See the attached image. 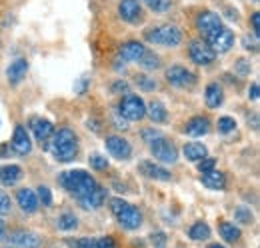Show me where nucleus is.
<instances>
[{
  "mask_svg": "<svg viewBox=\"0 0 260 248\" xmlns=\"http://www.w3.org/2000/svg\"><path fill=\"white\" fill-rule=\"evenodd\" d=\"M50 152L58 162H70L78 154V136L70 128H60L52 134Z\"/></svg>",
  "mask_w": 260,
  "mask_h": 248,
  "instance_id": "obj_1",
  "label": "nucleus"
},
{
  "mask_svg": "<svg viewBox=\"0 0 260 248\" xmlns=\"http://www.w3.org/2000/svg\"><path fill=\"white\" fill-rule=\"evenodd\" d=\"M58 182L62 188H66L76 200L90 194L94 188H96V180L86 172V170H68V172H62Z\"/></svg>",
  "mask_w": 260,
  "mask_h": 248,
  "instance_id": "obj_2",
  "label": "nucleus"
},
{
  "mask_svg": "<svg viewBox=\"0 0 260 248\" xmlns=\"http://www.w3.org/2000/svg\"><path fill=\"white\" fill-rule=\"evenodd\" d=\"M146 42L150 44H160V46H178L182 42V32L174 24H158L154 28H148L144 32Z\"/></svg>",
  "mask_w": 260,
  "mask_h": 248,
  "instance_id": "obj_3",
  "label": "nucleus"
},
{
  "mask_svg": "<svg viewBox=\"0 0 260 248\" xmlns=\"http://www.w3.org/2000/svg\"><path fill=\"white\" fill-rule=\"evenodd\" d=\"M118 114L124 118V120H130V122H138L146 116V104L144 100L138 96V94H126L122 96L120 104H118Z\"/></svg>",
  "mask_w": 260,
  "mask_h": 248,
  "instance_id": "obj_4",
  "label": "nucleus"
},
{
  "mask_svg": "<svg viewBox=\"0 0 260 248\" xmlns=\"http://www.w3.org/2000/svg\"><path fill=\"white\" fill-rule=\"evenodd\" d=\"M148 146H150L152 156H154L156 160L164 162V164H174V162L178 160V150H176V146H174L168 138H164L162 134H158L156 138H152V140L148 142Z\"/></svg>",
  "mask_w": 260,
  "mask_h": 248,
  "instance_id": "obj_5",
  "label": "nucleus"
},
{
  "mask_svg": "<svg viewBox=\"0 0 260 248\" xmlns=\"http://www.w3.org/2000/svg\"><path fill=\"white\" fill-rule=\"evenodd\" d=\"M166 80H168V84L174 86V88H190L196 82V76L188 68L176 64V66H170V68L166 70Z\"/></svg>",
  "mask_w": 260,
  "mask_h": 248,
  "instance_id": "obj_6",
  "label": "nucleus"
},
{
  "mask_svg": "<svg viewBox=\"0 0 260 248\" xmlns=\"http://www.w3.org/2000/svg\"><path fill=\"white\" fill-rule=\"evenodd\" d=\"M206 44H208L214 52L224 54V52H228V50L232 48V44H234V34H232V30L226 28V26H220L214 34H210V36L206 38Z\"/></svg>",
  "mask_w": 260,
  "mask_h": 248,
  "instance_id": "obj_7",
  "label": "nucleus"
},
{
  "mask_svg": "<svg viewBox=\"0 0 260 248\" xmlns=\"http://www.w3.org/2000/svg\"><path fill=\"white\" fill-rule=\"evenodd\" d=\"M104 144H106V150L114 156L116 160H128L130 156H132V146H130L128 140L122 138V136H116V134L106 136Z\"/></svg>",
  "mask_w": 260,
  "mask_h": 248,
  "instance_id": "obj_8",
  "label": "nucleus"
},
{
  "mask_svg": "<svg viewBox=\"0 0 260 248\" xmlns=\"http://www.w3.org/2000/svg\"><path fill=\"white\" fill-rule=\"evenodd\" d=\"M30 130H32L36 142H40L44 148H48V140L54 134V124L50 122V120H46V118L36 116V118L30 120Z\"/></svg>",
  "mask_w": 260,
  "mask_h": 248,
  "instance_id": "obj_9",
  "label": "nucleus"
},
{
  "mask_svg": "<svg viewBox=\"0 0 260 248\" xmlns=\"http://www.w3.org/2000/svg\"><path fill=\"white\" fill-rule=\"evenodd\" d=\"M190 58L198 64V66H208V64H212L214 58H216V52L206 44V42H202V40H194V42H190Z\"/></svg>",
  "mask_w": 260,
  "mask_h": 248,
  "instance_id": "obj_10",
  "label": "nucleus"
},
{
  "mask_svg": "<svg viewBox=\"0 0 260 248\" xmlns=\"http://www.w3.org/2000/svg\"><path fill=\"white\" fill-rule=\"evenodd\" d=\"M114 216L118 218V224L124 228V230H136L142 226V212L132 206V204H126L120 212H116Z\"/></svg>",
  "mask_w": 260,
  "mask_h": 248,
  "instance_id": "obj_11",
  "label": "nucleus"
},
{
  "mask_svg": "<svg viewBox=\"0 0 260 248\" xmlns=\"http://www.w3.org/2000/svg\"><path fill=\"white\" fill-rule=\"evenodd\" d=\"M8 242L20 248H38L42 244V238L32 230H14L8 234Z\"/></svg>",
  "mask_w": 260,
  "mask_h": 248,
  "instance_id": "obj_12",
  "label": "nucleus"
},
{
  "mask_svg": "<svg viewBox=\"0 0 260 248\" xmlns=\"http://www.w3.org/2000/svg\"><path fill=\"white\" fill-rule=\"evenodd\" d=\"M118 16L128 22V24H138L142 20V6L138 0H120L118 4Z\"/></svg>",
  "mask_w": 260,
  "mask_h": 248,
  "instance_id": "obj_13",
  "label": "nucleus"
},
{
  "mask_svg": "<svg viewBox=\"0 0 260 248\" xmlns=\"http://www.w3.org/2000/svg\"><path fill=\"white\" fill-rule=\"evenodd\" d=\"M196 26H198V30L204 34V38H208L210 34H214L222 26V20L214 12H200L198 18H196Z\"/></svg>",
  "mask_w": 260,
  "mask_h": 248,
  "instance_id": "obj_14",
  "label": "nucleus"
},
{
  "mask_svg": "<svg viewBox=\"0 0 260 248\" xmlns=\"http://www.w3.org/2000/svg\"><path fill=\"white\" fill-rule=\"evenodd\" d=\"M68 248H114V240L110 236L100 238H66Z\"/></svg>",
  "mask_w": 260,
  "mask_h": 248,
  "instance_id": "obj_15",
  "label": "nucleus"
},
{
  "mask_svg": "<svg viewBox=\"0 0 260 248\" xmlns=\"http://www.w3.org/2000/svg\"><path fill=\"white\" fill-rule=\"evenodd\" d=\"M12 150L16 154H28L32 150V142H30V136L26 132L24 126H16L14 128V134H12Z\"/></svg>",
  "mask_w": 260,
  "mask_h": 248,
  "instance_id": "obj_16",
  "label": "nucleus"
},
{
  "mask_svg": "<svg viewBox=\"0 0 260 248\" xmlns=\"http://www.w3.org/2000/svg\"><path fill=\"white\" fill-rule=\"evenodd\" d=\"M138 170H140L146 178H150V180H162V182H166V180L172 178V174H170L166 168L158 166V164H154L152 160H144V162H140Z\"/></svg>",
  "mask_w": 260,
  "mask_h": 248,
  "instance_id": "obj_17",
  "label": "nucleus"
},
{
  "mask_svg": "<svg viewBox=\"0 0 260 248\" xmlns=\"http://www.w3.org/2000/svg\"><path fill=\"white\" fill-rule=\"evenodd\" d=\"M16 202H18L20 210L26 212V214H34L38 210V196H36V192L30 190V188L18 190L16 192Z\"/></svg>",
  "mask_w": 260,
  "mask_h": 248,
  "instance_id": "obj_18",
  "label": "nucleus"
},
{
  "mask_svg": "<svg viewBox=\"0 0 260 248\" xmlns=\"http://www.w3.org/2000/svg\"><path fill=\"white\" fill-rule=\"evenodd\" d=\"M26 72H28V62H26V58H16L14 62H10V66H8V70H6L8 82H10L12 86L20 84V82L24 80Z\"/></svg>",
  "mask_w": 260,
  "mask_h": 248,
  "instance_id": "obj_19",
  "label": "nucleus"
},
{
  "mask_svg": "<svg viewBox=\"0 0 260 248\" xmlns=\"http://www.w3.org/2000/svg\"><path fill=\"white\" fill-rule=\"evenodd\" d=\"M144 52H146V48L136 40H128L120 46V58L124 62H138Z\"/></svg>",
  "mask_w": 260,
  "mask_h": 248,
  "instance_id": "obj_20",
  "label": "nucleus"
},
{
  "mask_svg": "<svg viewBox=\"0 0 260 248\" xmlns=\"http://www.w3.org/2000/svg\"><path fill=\"white\" fill-rule=\"evenodd\" d=\"M22 180V168L16 164H6L0 166V184L2 186H14Z\"/></svg>",
  "mask_w": 260,
  "mask_h": 248,
  "instance_id": "obj_21",
  "label": "nucleus"
},
{
  "mask_svg": "<svg viewBox=\"0 0 260 248\" xmlns=\"http://www.w3.org/2000/svg\"><path fill=\"white\" fill-rule=\"evenodd\" d=\"M102 202H104V188H102V186H96L90 194L78 198V204H80L84 210H96V208L102 206Z\"/></svg>",
  "mask_w": 260,
  "mask_h": 248,
  "instance_id": "obj_22",
  "label": "nucleus"
},
{
  "mask_svg": "<svg viewBox=\"0 0 260 248\" xmlns=\"http://www.w3.org/2000/svg\"><path fill=\"white\" fill-rule=\"evenodd\" d=\"M208 128H210V120L206 118V116H194V118H190L186 126H184V132L188 134V136H204L206 132H208Z\"/></svg>",
  "mask_w": 260,
  "mask_h": 248,
  "instance_id": "obj_23",
  "label": "nucleus"
},
{
  "mask_svg": "<svg viewBox=\"0 0 260 248\" xmlns=\"http://www.w3.org/2000/svg\"><path fill=\"white\" fill-rule=\"evenodd\" d=\"M222 100H224V92H222L220 84L210 82V84L206 86V92H204V102H206V106H208V108H218V106L222 104Z\"/></svg>",
  "mask_w": 260,
  "mask_h": 248,
  "instance_id": "obj_24",
  "label": "nucleus"
},
{
  "mask_svg": "<svg viewBox=\"0 0 260 248\" xmlns=\"http://www.w3.org/2000/svg\"><path fill=\"white\" fill-rule=\"evenodd\" d=\"M200 182L210 188V190H222L226 186V178L222 172H216V170H210V172H202L200 176Z\"/></svg>",
  "mask_w": 260,
  "mask_h": 248,
  "instance_id": "obj_25",
  "label": "nucleus"
},
{
  "mask_svg": "<svg viewBox=\"0 0 260 248\" xmlns=\"http://www.w3.org/2000/svg\"><path fill=\"white\" fill-rule=\"evenodd\" d=\"M146 116H148L154 124L166 122V118H168V110H166V106H164L160 100H152V102L146 106Z\"/></svg>",
  "mask_w": 260,
  "mask_h": 248,
  "instance_id": "obj_26",
  "label": "nucleus"
},
{
  "mask_svg": "<svg viewBox=\"0 0 260 248\" xmlns=\"http://www.w3.org/2000/svg\"><path fill=\"white\" fill-rule=\"evenodd\" d=\"M182 152H184V156H186V160L198 162V160H202V158L206 156V146L200 144V142H188V144H184Z\"/></svg>",
  "mask_w": 260,
  "mask_h": 248,
  "instance_id": "obj_27",
  "label": "nucleus"
},
{
  "mask_svg": "<svg viewBox=\"0 0 260 248\" xmlns=\"http://www.w3.org/2000/svg\"><path fill=\"white\" fill-rule=\"evenodd\" d=\"M188 236H190L192 240H208L210 228H208L206 222H194V224L190 226V230H188Z\"/></svg>",
  "mask_w": 260,
  "mask_h": 248,
  "instance_id": "obj_28",
  "label": "nucleus"
},
{
  "mask_svg": "<svg viewBox=\"0 0 260 248\" xmlns=\"http://www.w3.org/2000/svg\"><path fill=\"white\" fill-rule=\"evenodd\" d=\"M220 236L226 240V242H236L240 238V228L232 222H222L220 224Z\"/></svg>",
  "mask_w": 260,
  "mask_h": 248,
  "instance_id": "obj_29",
  "label": "nucleus"
},
{
  "mask_svg": "<svg viewBox=\"0 0 260 248\" xmlns=\"http://www.w3.org/2000/svg\"><path fill=\"white\" fill-rule=\"evenodd\" d=\"M134 84L140 88V90H144V92H152V90H156V80L154 78H150V76H146V74H136L134 76Z\"/></svg>",
  "mask_w": 260,
  "mask_h": 248,
  "instance_id": "obj_30",
  "label": "nucleus"
},
{
  "mask_svg": "<svg viewBox=\"0 0 260 248\" xmlns=\"http://www.w3.org/2000/svg\"><path fill=\"white\" fill-rule=\"evenodd\" d=\"M76 226H78V218L70 214V212H64V214L56 218V228L58 230H74Z\"/></svg>",
  "mask_w": 260,
  "mask_h": 248,
  "instance_id": "obj_31",
  "label": "nucleus"
},
{
  "mask_svg": "<svg viewBox=\"0 0 260 248\" xmlns=\"http://www.w3.org/2000/svg\"><path fill=\"white\" fill-rule=\"evenodd\" d=\"M138 64H140L144 70H156V68H160V58H158L154 52L146 50V52L142 54V58L138 60Z\"/></svg>",
  "mask_w": 260,
  "mask_h": 248,
  "instance_id": "obj_32",
  "label": "nucleus"
},
{
  "mask_svg": "<svg viewBox=\"0 0 260 248\" xmlns=\"http://www.w3.org/2000/svg\"><path fill=\"white\" fill-rule=\"evenodd\" d=\"M234 220H236L238 224H250V222H252V212H250V208L238 206V208L234 210Z\"/></svg>",
  "mask_w": 260,
  "mask_h": 248,
  "instance_id": "obj_33",
  "label": "nucleus"
},
{
  "mask_svg": "<svg viewBox=\"0 0 260 248\" xmlns=\"http://www.w3.org/2000/svg\"><path fill=\"white\" fill-rule=\"evenodd\" d=\"M218 132L220 134H230L234 128H236V120L234 118H230V116H222V118H218Z\"/></svg>",
  "mask_w": 260,
  "mask_h": 248,
  "instance_id": "obj_34",
  "label": "nucleus"
},
{
  "mask_svg": "<svg viewBox=\"0 0 260 248\" xmlns=\"http://www.w3.org/2000/svg\"><path fill=\"white\" fill-rule=\"evenodd\" d=\"M142 2L154 12H166L170 8V0H142Z\"/></svg>",
  "mask_w": 260,
  "mask_h": 248,
  "instance_id": "obj_35",
  "label": "nucleus"
},
{
  "mask_svg": "<svg viewBox=\"0 0 260 248\" xmlns=\"http://www.w3.org/2000/svg\"><path fill=\"white\" fill-rule=\"evenodd\" d=\"M150 244H152V248H166V244H168V236L164 234V232H152L150 234Z\"/></svg>",
  "mask_w": 260,
  "mask_h": 248,
  "instance_id": "obj_36",
  "label": "nucleus"
},
{
  "mask_svg": "<svg viewBox=\"0 0 260 248\" xmlns=\"http://www.w3.org/2000/svg\"><path fill=\"white\" fill-rule=\"evenodd\" d=\"M36 192H38V194H36V196H38V200H40L44 206H50V204H52V192H50V188H48V186H40Z\"/></svg>",
  "mask_w": 260,
  "mask_h": 248,
  "instance_id": "obj_37",
  "label": "nucleus"
},
{
  "mask_svg": "<svg viewBox=\"0 0 260 248\" xmlns=\"http://www.w3.org/2000/svg\"><path fill=\"white\" fill-rule=\"evenodd\" d=\"M88 160H90V166H92L94 170H106V168H108V160H106V156L92 154Z\"/></svg>",
  "mask_w": 260,
  "mask_h": 248,
  "instance_id": "obj_38",
  "label": "nucleus"
},
{
  "mask_svg": "<svg viewBox=\"0 0 260 248\" xmlns=\"http://www.w3.org/2000/svg\"><path fill=\"white\" fill-rule=\"evenodd\" d=\"M214 166H216V160H214V158H206V156H204L202 160H198V170H200V174L214 170Z\"/></svg>",
  "mask_w": 260,
  "mask_h": 248,
  "instance_id": "obj_39",
  "label": "nucleus"
},
{
  "mask_svg": "<svg viewBox=\"0 0 260 248\" xmlns=\"http://www.w3.org/2000/svg\"><path fill=\"white\" fill-rule=\"evenodd\" d=\"M8 212H10V198H8L6 192L0 190V216L2 214H8Z\"/></svg>",
  "mask_w": 260,
  "mask_h": 248,
  "instance_id": "obj_40",
  "label": "nucleus"
},
{
  "mask_svg": "<svg viewBox=\"0 0 260 248\" xmlns=\"http://www.w3.org/2000/svg\"><path fill=\"white\" fill-rule=\"evenodd\" d=\"M258 96H260L258 82H252L250 88H248V98H250V100H258Z\"/></svg>",
  "mask_w": 260,
  "mask_h": 248,
  "instance_id": "obj_41",
  "label": "nucleus"
},
{
  "mask_svg": "<svg viewBox=\"0 0 260 248\" xmlns=\"http://www.w3.org/2000/svg\"><path fill=\"white\" fill-rule=\"evenodd\" d=\"M158 134H160L158 130H154V128H148V130H144V132H142V138H144V140H146V144H148V142H150L152 138H156Z\"/></svg>",
  "mask_w": 260,
  "mask_h": 248,
  "instance_id": "obj_42",
  "label": "nucleus"
},
{
  "mask_svg": "<svg viewBox=\"0 0 260 248\" xmlns=\"http://www.w3.org/2000/svg\"><path fill=\"white\" fill-rule=\"evenodd\" d=\"M258 22H260V14L254 12L252 14V34H254V38H258Z\"/></svg>",
  "mask_w": 260,
  "mask_h": 248,
  "instance_id": "obj_43",
  "label": "nucleus"
},
{
  "mask_svg": "<svg viewBox=\"0 0 260 248\" xmlns=\"http://www.w3.org/2000/svg\"><path fill=\"white\" fill-rule=\"evenodd\" d=\"M112 90H122V92H126V90H128V84L122 82V80H116L114 86H112Z\"/></svg>",
  "mask_w": 260,
  "mask_h": 248,
  "instance_id": "obj_44",
  "label": "nucleus"
},
{
  "mask_svg": "<svg viewBox=\"0 0 260 248\" xmlns=\"http://www.w3.org/2000/svg\"><path fill=\"white\" fill-rule=\"evenodd\" d=\"M86 84H88V80H86V78H82V80L78 82V86H76L74 90H76L78 94H84V90H86Z\"/></svg>",
  "mask_w": 260,
  "mask_h": 248,
  "instance_id": "obj_45",
  "label": "nucleus"
},
{
  "mask_svg": "<svg viewBox=\"0 0 260 248\" xmlns=\"http://www.w3.org/2000/svg\"><path fill=\"white\" fill-rule=\"evenodd\" d=\"M246 64H248V62H246V60H238V70H240V72H242V74H246V72H248V70H250V68H248V66H246Z\"/></svg>",
  "mask_w": 260,
  "mask_h": 248,
  "instance_id": "obj_46",
  "label": "nucleus"
},
{
  "mask_svg": "<svg viewBox=\"0 0 260 248\" xmlns=\"http://www.w3.org/2000/svg\"><path fill=\"white\" fill-rule=\"evenodd\" d=\"M244 46H246V50H256V44H250L248 40H244Z\"/></svg>",
  "mask_w": 260,
  "mask_h": 248,
  "instance_id": "obj_47",
  "label": "nucleus"
},
{
  "mask_svg": "<svg viewBox=\"0 0 260 248\" xmlns=\"http://www.w3.org/2000/svg\"><path fill=\"white\" fill-rule=\"evenodd\" d=\"M4 234V222H2V218H0V236Z\"/></svg>",
  "mask_w": 260,
  "mask_h": 248,
  "instance_id": "obj_48",
  "label": "nucleus"
},
{
  "mask_svg": "<svg viewBox=\"0 0 260 248\" xmlns=\"http://www.w3.org/2000/svg\"><path fill=\"white\" fill-rule=\"evenodd\" d=\"M208 248H226V246H222V244H210Z\"/></svg>",
  "mask_w": 260,
  "mask_h": 248,
  "instance_id": "obj_49",
  "label": "nucleus"
},
{
  "mask_svg": "<svg viewBox=\"0 0 260 248\" xmlns=\"http://www.w3.org/2000/svg\"><path fill=\"white\" fill-rule=\"evenodd\" d=\"M252 2H260V0H252Z\"/></svg>",
  "mask_w": 260,
  "mask_h": 248,
  "instance_id": "obj_50",
  "label": "nucleus"
},
{
  "mask_svg": "<svg viewBox=\"0 0 260 248\" xmlns=\"http://www.w3.org/2000/svg\"><path fill=\"white\" fill-rule=\"evenodd\" d=\"M6 248H10V246H6Z\"/></svg>",
  "mask_w": 260,
  "mask_h": 248,
  "instance_id": "obj_51",
  "label": "nucleus"
}]
</instances>
